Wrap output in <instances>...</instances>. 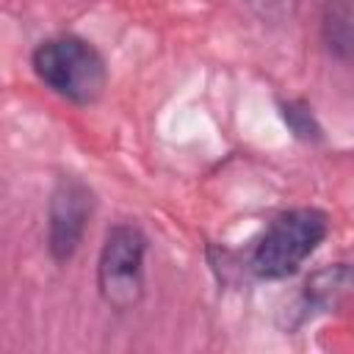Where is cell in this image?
Here are the masks:
<instances>
[{
	"instance_id": "obj_3",
	"label": "cell",
	"mask_w": 354,
	"mask_h": 354,
	"mask_svg": "<svg viewBox=\"0 0 354 354\" xmlns=\"http://www.w3.org/2000/svg\"><path fill=\"white\" fill-rule=\"evenodd\" d=\"M147 252L149 238L138 224L116 221L108 227L97 254V290L113 313H127L144 299Z\"/></svg>"
},
{
	"instance_id": "obj_1",
	"label": "cell",
	"mask_w": 354,
	"mask_h": 354,
	"mask_svg": "<svg viewBox=\"0 0 354 354\" xmlns=\"http://www.w3.org/2000/svg\"><path fill=\"white\" fill-rule=\"evenodd\" d=\"M30 69L55 97L88 108L108 88L105 55L77 33H55L41 39L30 53Z\"/></svg>"
},
{
	"instance_id": "obj_2",
	"label": "cell",
	"mask_w": 354,
	"mask_h": 354,
	"mask_svg": "<svg viewBox=\"0 0 354 354\" xmlns=\"http://www.w3.org/2000/svg\"><path fill=\"white\" fill-rule=\"evenodd\" d=\"M329 227V213L313 205L277 213L249 249V271L266 282L293 277L321 249Z\"/></svg>"
},
{
	"instance_id": "obj_6",
	"label": "cell",
	"mask_w": 354,
	"mask_h": 354,
	"mask_svg": "<svg viewBox=\"0 0 354 354\" xmlns=\"http://www.w3.org/2000/svg\"><path fill=\"white\" fill-rule=\"evenodd\" d=\"M279 116L296 141H304V144H321L324 141V127L304 100H282Z\"/></svg>"
},
{
	"instance_id": "obj_7",
	"label": "cell",
	"mask_w": 354,
	"mask_h": 354,
	"mask_svg": "<svg viewBox=\"0 0 354 354\" xmlns=\"http://www.w3.org/2000/svg\"><path fill=\"white\" fill-rule=\"evenodd\" d=\"M243 3L263 25H271V28L290 22L299 6V0H243Z\"/></svg>"
},
{
	"instance_id": "obj_4",
	"label": "cell",
	"mask_w": 354,
	"mask_h": 354,
	"mask_svg": "<svg viewBox=\"0 0 354 354\" xmlns=\"http://www.w3.org/2000/svg\"><path fill=\"white\" fill-rule=\"evenodd\" d=\"M94 191L75 174H64L55 180L50 199H47V252L53 263L66 266L88 230L94 216Z\"/></svg>"
},
{
	"instance_id": "obj_5",
	"label": "cell",
	"mask_w": 354,
	"mask_h": 354,
	"mask_svg": "<svg viewBox=\"0 0 354 354\" xmlns=\"http://www.w3.org/2000/svg\"><path fill=\"white\" fill-rule=\"evenodd\" d=\"M321 44L335 61L354 64V0H324Z\"/></svg>"
}]
</instances>
